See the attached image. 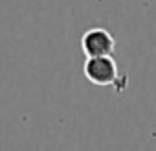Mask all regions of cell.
<instances>
[{"label":"cell","instance_id":"obj_1","mask_svg":"<svg viewBox=\"0 0 156 151\" xmlns=\"http://www.w3.org/2000/svg\"><path fill=\"white\" fill-rule=\"evenodd\" d=\"M83 74L85 78L98 85V87H114L116 92H121L127 85V76L119 72V66L114 59L110 57H87L83 64Z\"/></svg>","mask_w":156,"mask_h":151},{"label":"cell","instance_id":"obj_2","mask_svg":"<svg viewBox=\"0 0 156 151\" xmlns=\"http://www.w3.org/2000/svg\"><path fill=\"white\" fill-rule=\"evenodd\" d=\"M81 50L87 57H110L116 52V39L105 28H90L81 37Z\"/></svg>","mask_w":156,"mask_h":151}]
</instances>
